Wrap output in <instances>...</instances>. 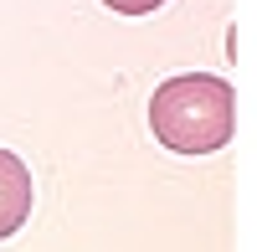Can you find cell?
I'll use <instances>...</instances> for the list:
<instances>
[{
  "label": "cell",
  "mask_w": 257,
  "mask_h": 252,
  "mask_svg": "<svg viewBox=\"0 0 257 252\" xmlns=\"http://www.w3.org/2000/svg\"><path fill=\"white\" fill-rule=\"evenodd\" d=\"M149 129L175 155H216L237 129V93L216 72L165 77L149 98Z\"/></svg>",
  "instance_id": "1"
},
{
  "label": "cell",
  "mask_w": 257,
  "mask_h": 252,
  "mask_svg": "<svg viewBox=\"0 0 257 252\" xmlns=\"http://www.w3.org/2000/svg\"><path fill=\"white\" fill-rule=\"evenodd\" d=\"M26 216H31V170L21 155L0 150V242L16 237Z\"/></svg>",
  "instance_id": "2"
},
{
  "label": "cell",
  "mask_w": 257,
  "mask_h": 252,
  "mask_svg": "<svg viewBox=\"0 0 257 252\" xmlns=\"http://www.w3.org/2000/svg\"><path fill=\"white\" fill-rule=\"evenodd\" d=\"M103 6H108L113 16H155L165 0H103Z\"/></svg>",
  "instance_id": "3"
}]
</instances>
